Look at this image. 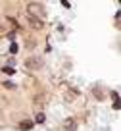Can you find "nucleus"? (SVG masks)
Listing matches in <instances>:
<instances>
[{
  "mask_svg": "<svg viewBox=\"0 0 121 131\" xmlns=\"http://www.w3.org/2000/svg\"><path fill=\"white\" fill-rule=\"evenodd\" d=\"M27 16L31 17H42L44 16V4H40V2H31V4L27 6Z\"/></svg>",
  "mask_w": 121,
  "mask_h": 131,
  "instance_id": "obj_1",
  "label": "nucleus"
},
{
  "mask_svg": "<svg viewBox=\"0 0 121 131\" xmlns=\"http://www.w3.org/2000/svg\"><path fill=\"white\" fill-rule=\"evenodd\" d=\"M25 66H27V68H31V70H39L40 66H42V60H40V58H29V60H25Z\"/></svg>",
  "mask_w": 121,
  "mask_h": 131,
  "instance_id": "obj_2",
  "label": "nucleus"
},
{
  "mask_svg": "<svg viewBox=\"0 0 121 131\" xmlns=\"http://www.w3.org/2000/svg\"><path fill=\"white\" fill-rule=\"evenodd\" d=\"M27 17L31 19V27H35V29L42 27V19H39V17H31V16H27Z\"/></svg>",
  "mask_w": 121,
  "mask_h": 131,
  "instance_id": "obj_3",
  "label": "nucleus"
},
{
  "mask_svg": "<svg viewBox=\"0 0 121 131\" xmlns=\"http://www.w3.org/2000/svg\"><path fill=\"white\" fill-rule=\"evenodd\" d=\"M64 127H65L67 131H75L77 123H75V119H65V122H64Z\"/></svg>",
  "mask_w": 121,
  "mask_h": 131,
  "instance_id": "obj_4",
  "label": "nucleus"
},
{
  "mask_svg": "<svg viewBox=\"0 0 121 131\" xmlns=\"http://www.w3.org/2000/svg\"><path fill=\"white\" fill-rule=\"evenodd\" d=\"M31 127H33V122H29V119H23V122L19 123V129L21 131H29Z\"/></svg>",
  "mask_w": 121,
  "mask_h": 131,
  "instance_id": "obj_5",
  "label": "nucleus"
},
{
  "mask_svg": "<svg viewBox=\"0 0 121 131\" xmlns=\"http://www.w3.org/2000/svg\"><path fill=\"white\" fill-rule=\"evenodd\" d=\"M35 122L37 123H42V122H44V114H40V112H39V114L35 116Z\"/></svg>",
  "mask_w": 121,
  "mask_h": 131,
  "instance_id": "obj_6",
  "label": "nucleus"
},
{
  "mask_svg": "<svg viewBox=\"0 0 121 131\" xmlns=\"http://www.w3.org/2000/svg\"><path fill=\"white\" fill-rule=\"evenodd\" d=\"M17 50H19V46H17L16 42H12V46H10V52H12V54H16Z\"/></svg>",
  "mask_w": 121,
  "mask_h": 131,
  "instance_id": "obj_7",
  "label": "nucleus"
},
{
  "mask_svg": "<svg viewBox=\"0 0 121 131\" xmlns=\"http://www.w3.org/2000/svg\"><path fill=\"white\" fill-rule=\"evenodd\" d=\"M4 71H6L8 75H12V73H14V68H8V66H6V68H4Z\"/></svg>",
  "mask_w": 121,
  "mask_h": 131,
  "instance_id": "obj_8",
  "label": "nucleus"
},
{
  "mask_svg": "<svg viewBox=\"0 0 121 131\" xmlns=\"http://www.w3.org/2000/svg\"><path fill=\"white\" fill-rule=\"evenodd\" d=\"M8 39L14 42V41H16V33H8Z\"/></svg>",
  "mask_w": 121,
  "mask_h": 131,
  "instance_id": "obj_9",
  "label": "nucleus"
},
{
  "mask_svg": "<svg viewBox=\"0 0 121 131\" xmlns=\"http://www.w3.org/2000/svg\"><path fill=\"white\" fill-rule=\"evenodd\" d=\"M112 98L113 100H119V93H112Z\"/></svg>",
  "mask_w": 121,
  "mask_h": 131,
  "instance_id": "obj_10",
  "label": "nucleus"
}]
</instances>
